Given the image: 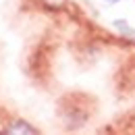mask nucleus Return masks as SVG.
<instances>
[{
    "label": "nucleus",
    "mask_w": 135,
    "mask_h": 135,
    "mask_svg": "<svg viewBox=\"0 0 135 135\" xmlns=\"http://www.w3.org/2000/svg\"><path fill=\"white\" fill-rule=\"evenodd\" d=\"M42 2H44L46 6H50V8H60L67 0H42Z\"/></svg>",
    "instance_id": "obj_2"
},
{
    "label": "nucleus",
    "mask_w": 135,
    "mask_h": 135,
    "mask_svg": "<svg viewBox=\"0 0 135 135\" xmlns=\"http://www.w3.org/2000/svg\"><path fill=\"white\" fill-rule=\"evenodd\" d=\"M6 133H37V131L33 127H29L27 123H23V120H15V123H11L6 127Z\"/></svg>",
    "instance_id": "obj_1"
},
{
    "label": "nucleus",
    "mask_w": 135,
    "mask_h": 135,
    "mask_svg": "<svg viewBox=\"0 0 135 135\" xmlns=\"http://www.w3.org/2000/svg\"><path fill=\"white\" fill-rule=\"evenodd\" d=\"M106 2H120V0H106Z\"/></svg>",
    "instance_id": "obj_3"
}]
</instances>
